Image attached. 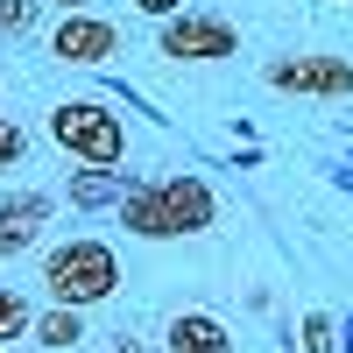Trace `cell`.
<instances>
[{
	"instance_id": "15",
	"label": "cell",
	"mask_w": 353,
	"mask_h": 353,
	"mask_svg": "<svg viewBox=\"0 0 353 353\" xmlns=\"http://www.w3.org/2000/svg\"><path fill=\"white\" fill-rule=\"evenodd\" d=\"M304 353H339V339H332V318H325V311H311V318H304Z\"/></svg>"
},
{
	"instance_id": "12",
	"label": "cell",
	"mask_w": 353,
	"mask_h": 353,
	"mask_svg": "<svg viewBox=\"0 0 353 353\" xmlns=\"http://www.w3.org/2000/svg\"><path fill=\"white\" fill-rule=\"evenodd\" d=\"M28 332H36L28 297H21V290H0V346H14V339H28Z\"/></svg>"
},
{
	"instance_id": "11",
	"label": "cell",
	"mask_w": 353,
	"mask_h": 353,
	"mask_svg": "<svg viewBox=\"0 0 353 353\" xmlns=\"http://www.w3.org/2000/svg\"><path fill=\"white\" fill-rule=\"evenodd\" d=\"M28 339H43V346H78V339H85V318H78L71 304H57V311L36 318V332H28Z\"/></svg>"
},
{
	"instance_id": "21",
	"label": "cell",
	"mask_w": 353,
	"mask_h": 353,
	"mask_svg": "<svg viewBox=\"0 0 353 353\" xmlns=\"http://www.w3.org/2000/svg\"><path fill=\"white\" fill-rule=\"evenodd\" d=\"M0 353H14V346H0Z\"/></svg>"
},
{
	"instance_id": "7",
	"label": "cell",
	"mask_w": 353,
	"mask_h": 353,
	"mask_svg": "<svg viewBox=\"0 0 353 353\" xmlns=\"http://www.w3.org/2000/svg\"><path fill=\"white\" fill-rule=\"evenodd\" d=\"M50 191H14V198H0V261L21 254V248H36L43 241V226H50Z\"/></svg>"
},
{
	"instance_id": "20",
	"label": "cell",
	"mask_w": 353,
	"mask_h": 353,
	"mask_svg": "<svg viewBox=\"0 0 353 353\" xmlns=\"http://www.w3.org/2000/svg\"><path fill=\"white\" fill-rule=\"evenodd\" d=\"M339 8H353V0H339Z\"/></svg>"
},
{
	"instance_id": "3",
	"label": "cell",
	"mask_w": 353,
	"mask_h": 353,
	"mask_svg": "<svg viewBox=\"0 0 353 353\" xmlns=\"http://www.w3.org/2000/svg\"><path fill=\"white\" fill-rule=\"evenodd\" d=\"M156 50L176 57V64H219V57L241 50V28L219 21V14H191V8H184V14H170V21H163Z\"/></svg>"
},
{
	"instance_id": "19",
	"label": "cell",
	"mask_w": 353,
	"mask_h": 353,
	"mask_svg": "<svg viewBox=\"0 0 353 353\" xmlns=\"http://www.w3.org/2000/svg\"><path fill=\"white\" fill-rule=\"evenodd\" d=\"M346 346H353V325H346Z\"/></svg>"
},
{
	"instance_id": "16",
	"label": "cell",
	"mask_w": 353,
	"mask_h": 353,
	"mask_svg": "<svg viewBox=\"0 0 353 353\" xmlns=\"http://www.w3.org/2000/svg\"><path fill=\"white\" fill-rule=\"evenodd\" d=\"M134 14H149V21H170V14H184V0H134Z\"/></svg>"
},
{
	"instance_id": "9",
	"label": "cell",
	"mask_w": 353,
	"mask_h": 353,
	"mask_svg": "<svg viewBox=\"0 0 353 353\" xmlns=\"http://www.w3.org/2000/svg\"><path fill=\"white\" fill-rule=\"evenodd\" d=\"M121 226L134 233V241H176V233H170V219H163L156 184H128V198H121Z\"/></svg>"
},
{
	"instance_id": "10",
	"label": "cell",
	"mask_w": 353,
	"mask_h": 353,
	"mask_svg": "<svg viewBox=\"0 0 353 353\" xmlns=\"http://www.w3.org/2000/svg\"><path fill=\"white\" fill-rule=\"evenodd\" d=\"M128 198V170H71V205L78 212H92V205H121Z\"/></svg>"
},
{
	"instance_id": "8",
	"label": "cell",
	"mask_w": 353,
	"mask_h": 353,
	"mask_svg": "<svg viewBox=\"0 0 353 353\" xmlns=\"http://www.w3.org/2000/svg\"><path fill=\"white\" fill-rule=\"evenodd\" d=\"M163 346L170 353H233V332H226V318H212V311H176L163 325Z\"/></svg>"
},
{
	"instance_id": "2",
	"label": "cell",
	"mask_w": 353,
	"mask_h": 353,
	"mask_svg": "<svg viewBox=\"0 0 353 353\" xmlns=\"http://www.w3.org/2000/svg\"><path fill=\"white\" fill-rule=\"evenodd\" d=\"M50 141H57L64 156L92 163V170H121V163H128V128H121V113L99 106V99H64V106H50Z\"/></svg>"
},
{
	"instance_id": "6",
	"label": "cell",
	"mask_w": 353,
	"mask_h": 353,
	"mask_svg": "<svg viewBox=\"0 0 353 353\" xmlns=\"http://www.w3.org/2000/svg\"><path fill=\"white\" fill-rule=\"evenodd\" d=\"M156 198H163V219H170V233H205V226H212V212H219L212 184H205V176H191V170L156 176Z\"/></svg>"
},
{
	"instance_id": "13",
	"label": "cell",
	"mask_w": 353,
	"mask_h": 353,
	"mask_svg": "<svg viewBox=\"0 0 353 353\" xmlns=\"http://www.w3.org/2000/svg\"><path fill=\"white\" fill-rule=\"evenodd\" d=\"M50 0H0V36H28V28L43 21Z\"/></svg>"
},
{
	"instance_id": "1",
	"label": "cell",
	"mask_w": 353,
	"mask_h": 353,
	"mask_svg": "<svg viewBox=\"0 0 353 353\" xmlns=\"http://www.w3.org/2000/svg\"><path fill=\"white\" fill-rule=\"evenodd\" d=\"M43 290H50V304L92 311V304H106L113 290H121V261H113L106 241H85V233H78V241L43 254Z\"/></svg>"
},
{
	"instance_id": "4",
	"label": "cell",
	"mask_w": 353,
	"mask_h": 353,
	"mask_svg": "<svg viewBox=\"0 0 353 353\" xmlns=\"http://www.w3.org/2000/svg\"><path fill=\"white\" fill-rule=\"evenodd\" d=\"M261 78H269L276 92H304V99H346L353 92V64L346 57H276Z\"/></svg>"
},
{
	"instance_id": "18",
	"label": "cell",
	"mask_w": 353,
	"mask_h": 353,
	"mask_svg": "<svg viewBox=\"0 0 353 353\" xmlns=\"http://www.w3.org/2000/svg\"><path fill=\"white\" fill-rule=\"evenodd\" d=\"M113 353H149V346H141V339H128V332H121V346H113Z\"/></svg>"
},
{
	"instance_id": "14",
	"label": "cell",
	"mask_w": 353,
	"mask_h": 353,
	"mask_svg": "<svg viewBox=\"0 0 353 353\" xmlns=\"http://www.w3.org/2000/svg\"><path fill=\"white\" fill-rule=\"evenodd\" d=\"M28 156V134H21V121H8V113H0V170H14Z\"/></svg>"
},
{
	"instance_id": "5",
	"label": "cell",
	"mask_w": 353,
	"mask_h": 353,
	"mask_svg": "<svg viewBox=\"0 0 353 353\" xmlns=\"http://www.w3.org/2000/svg\"><path fill=\"white\" fill-rule=\"evenodd\" d=\"M113 50H121V28L106 14H64L50 28V57L57 64H106Z\"/></svg>"
},
{
	"instance_id": "17",
	"label": "cell",
	"mask_w": 353,
	"mask_h": 353,
	"mask_svg": "<svg viewBox=\"0 0 353 353\" xmlns=\"http://www.w3.org/2000/svg\"><path fill=\"white\" fill-rule=\"evenodd\" d=\"M50 8H64V14H92V0H50Z\"/></svg>"
}]
</instances>
